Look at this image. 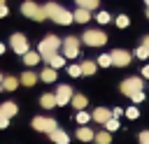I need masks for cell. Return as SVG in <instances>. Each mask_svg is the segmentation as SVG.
Instances as JSON below:
<instances>
[{"mask_svg": "<svg viewBox=\"0 0 149 144\" xmlns=\"http://www.w3.org/2000/svg\"><path fill=\"white\" fill-rule=\"evenodd\" d=\"M95 135H93V130L91 128H86V125H81L79 130H77V139H81V142H91Z\"/></svg>", "mask_w": 149, "mask_h": 144, "instance_id": "cell-18", "label": "cell"}, {"mask_svg": "<svg viewBox=\"0 0 149 144\" xmlns=\"http://www.w3.org/2000/svg\"><path fill=\"white\" fill-rule=\"evenodd\" d=\"M91 118H93L95 123H107V121L112 118V111H109V109H105V107H98V109H93Z\"/></svg>", "mask_w": 149, "mask_h": 144, "instance_id": "cell-11", "label": "cell"}, {"mask_svg": "<svg viewBox=\"0 0 149 144\" xmlns=\"http://www.w3.org/2000/svg\"><path fill=\"white\" fill-rule=\"evenodd\" d=\"M9 44H12V49H14L19 56H23L26 51H30V49H28V39H26V35H21V33H14V35L9 37Z\"/></svg>", "mask_w": 149, "mask_h": 144, "instance_id": "cell-7", "label": "cell"}, {"mask_svg": "<svg viewBox=\"0 0 149 144\" xmlns=\"http://www.w3.org/2000/svg\"><path fill=\"white\" fill-rule=\"evenodd\" d=\"M74 2H77V7H84V9H95L100 0H74Z\"/></svg>", "mask_w": 149, "mask_h": 144, "instance_id": "cell-25", "label": "cell"}, {"mask_svg": "<svg viewBox=\"0 0 149 144\" xmlns=\"http://www.w3.org/2000/svg\"><path fill=\"white\" fill-rule=\"evenodd\" d=\"M0 84H2V74H0Z\"/></svg>", "mask_w": 149, "mask_h": 144, "instance_id": "cell-44", "label": "cell"}, {"mask_svg": "<svg viewBox=\"0 0 149 144\" xmlns=\"http://www.w3.org/2000/svg\"><path fill=\"white\" fill-rule=\"evenodd\" d=\"M144 2H147V7H149V0H144Z\"/></svg>", "mask_w": 149, "mask_h": 144, "instance_id": "cell-45", "label": "cell"}, {"mask_svg": "<svg viewBox=\"0 0 149 144\" xmlns=\"http://www.w3.org/2000/svg\"><path fill=\"white\" fill-rule=\"evenodd\" d=\"M109 21H112L109 12H100V14H98V23H109Z\"/></svg>", "mask_w": 149, "mask_h": 144, "instance_id": "cell-32", "label": "cell"}, {"mask_svg": "<svg viewBox=\"0 0 149 144\" xmlns=\"http://www.w3.org/2000/svg\"><path fill=\"white\" fill-rule=\"evenodd\" d=\"M121 114H123V109H119V107H116V109L112 111V116H114V118H116V116H121Z\"/></svg>", "mask_w": 149, "mask_h": 144, "instance_id": "cell-38", "label": "cell"}, {"mask_svg": "<svg viewBox=\"0 0 149 144\" xmlns=\"http://www.w3.org/2000/svg\"><path fill=\"white\" fill-rule=\"evenodd\" d=\"M40 79L47 81V84H54V81H56V70H54V67H44V70L40 72Z\"/></svg>", "mask_w": 149, "mask_h": 144, "instance_id": "cell-17", "label": "cell"}, {"mask_svg": "<svg viewBox=\"0 0 149 144\" xmlns=\"http://www.w3.org/2000/svg\"><path fill=\"white\" fill-rule=\"evenodd\" d=\"M61 46H63V39H58L56 35H47V37L40 42V46H37V49H40V56H42L44 60H49V58H51Z\"/></svg>", "mask_w": 149, "mask_h": 144, "instance_id": "cell-2", "label": "cell"}, {"mask_svg": "<svg viewBox=\"0 0 149 144\" xmlns=\"http://www.w3.org/2000/svg\"><path fill=\"white\" fill-rule=\"evenodd\" d=\"M130 100H133V102H142V100H144V93H142V91H135V93L130 95Z\"/></svg>", "mask_w": 149, "mask_h": 144, "instance_id": "cell-34", "label": "cell"}, {"mask_svg": "<svg viewBox=\"0 0 149 144\" xmlns=\"http://www.w3.org/2000/svg\"><path fill=\"white\" fill-rule=\"evenodd\" d=\"M128 23H130V21H128V16H126V14L116 16V26H119V28H128Z\"/></svg>", "mask_w": 149, "mask_h": 144, "instance_id": "cell-29", "label": "cell"}, {"mask_svg": "<svg viewBox=\"0 0 149 144\" xmlns=\"http://www.w3.org/2000/svg\"><path fill=\"white\" fill-rule=\"evenodd\" d=\"M0 5H5V0H0Z\"/></svg>", "mask_w": 149, "mask_h": 144, "instance_id": "cell-42", "label": "cell"}, {"mask_svg": "<svg viewBox=\"0 0 149 144\" xmlns=\"http://www.w3.org/2000/svg\"><path fill=\"white\" fill-rule=\"evenodd\" d=\"M19 86V79L16 77H2V88L5 91H14Z\"/></svg>", "mask_w": 149, "mask_h": 144, "instance_id": "cell-22", "label": "cell"}, {"mask_svg": "<svg viewBox=\"0 0 149 144\" xmlns=\"http://www.w3.org/2000/svg\"><path fill=\"white\" fill-rule=\"evenodd\" d=\"M126 116H128V118H137V116H140L137 107H128V109H126Z\"/></svg>", "mask_w": 149, "mask_h": 144, "instance_id": "cell-33", "label": "cell"}, {"mask_svg": "<svg viewBox=\"0 0 149 144\" xmlns=\"http://www.w3.org/2000/svg\"><path fill=\"white\" fill-rule=\"evenodd\" d=\"M42 60V56H40V51H26L23 53V63L28 65V67H33V65H37Z\"/></svg>", "mask_w": 149, "mask_h": 144, "instance_id": "cell-13", "label": "cell"}, {"mask_svg": "<svg viewBox=\"0 0 149 144\" xmlns=\"http://www.w3.org/2000/svg\"><path fill=\"white\" fill-rule=\"evenodd\" d=\"M47 63H49V67L58 70V67H63V65H65V56H58V53H54V56H51Z\"/></svg>", "mask_w": 149, "mask_h": 144, "instance_id": "cell-21", "label": "cell"}, {"mask_svg": "<svg viewBox=\"0 0 149 144\" xmlns=\"http://www.w3.org/2000/svg\"><path fill=\"white\" fill-rule=\"evenodd\" d=\"M95 67H98V65H95L93 60H84V63H81V74H93Z\"/></svg>", "mask_w": 149, "mask_h": 144, "instance_id": "cell-24", "label": "cell"}, {"mask_svg": "<svg viewBox=\"0 0 149 144\" xmlns=\"http://www.w3.org/2000/svg\"><path fill=\"white\" fill-rule=\"evenodd\" d=\"M142 77H147V79H149V65H144V67H142Z\"/></svg>", "mask_w": 149, "mask_h": 144, "instance_id": "cell-39", "label": "cell"}, {"mask_svg": "<svg viewBox=\"0 0 149 144\" xmlns=\"http://www.w3.org/2000/svg\"><path fill=\"white\" fill-rule=\"evenodd\" d=\"M21 12H23L28 19H35V21H44V19H47L44 7H37V5H35V2H30V0H26V2L21 5Z\"/></svg>", "mask_w": 149, "mask_h": 144, "instance_id": "cell-3", "label": "cell"}, {"mask_svg": "<svg viewBox=\"0 0 149 144\" xmlns=\"http://www.w3.org/2000/svg\"><path fill=\"white\" fill-rule=\"evenodd\" d=\"M135 56H137V58H142V60H144V58H149V49H147V46H144V44H142V46H140V49H137V51H135Z\"/></svg>", "mask_w": 149, "mask_h": 144, "instance_id": "cell-31", "label": "cell"}, {"mask_svg": "<svg viewBox=\"0 0 149 144\" xmlns=\"http://www.w3.org/2000/svg\"><path fill=\"white\" fill-rule=\"evenodd\" d=\"M72 16H74V21H77V23H86V21L91 19V9H84V7H79V9L72 14Z\"/></svg>", "mask_w": 149, "mask_h": 144, "instance_id": "cell-16", "label": "cell"}, {"mask_svg": "<svg viewBox=\"0 0 149 144\" xmlns=\"http://www.w3.org/2000/svg\"><path fill=\"white\" fill-rule=\"evenodd\" d=\"M105 130H107V132H114V130H119V121H116V118L112 116V118H109V121L105 123Z\"/></svg>", "mask_w": 149, "mask_h": 144, "instance_id": "cell-28", "label": "cell"}, {"mask_svg": "<svg viewBox=\"0 0 149 144\" xmlns=\"http://www.w3.org/2000/svg\"><path fill=\"white\" fill-rule=\"evenodd\" d=\"M68 74H70V77H79V74H81V65H70V67H68Z\"/></svg>", "mask_w": 149, "mask_h": 144, "instance_id": "cell-30", "label": "cell"}, {"mask_svg": "<svg viewBox=\"0 0 149 144\" xmlns=\"http://www.w3.org/2000/svg\"><path fill=\"white\" fill-rule=\"evenodd\" d=\"M7 125H9V118H7V116H2V114H0V128H7Z\"/></svg>", "mask_w": 149, "mask_h": 144, "instance_id": "cell-36", "label": "cell"}, {"mask_svg": "<svg viewBox=\"0 0 149 144\" xmlns=\"http://www.w3.org/2000/svg\"><path fill=\"white\" fill-rule=\"evenodd\" d=\"M81 39H84V44H88V46H102V44L107 42V35H105L102 30H86Z\"/></svg>", "mask_w": 149, "mask_h": 144, "instance_id": "cell-4", "label": "cell"}, {"mask_svg": "<svg viewBox=\"0 0 149 144\" xmlns=\"http://www.w3.org/2000/svg\"><path fill=\"white\" fill-rule=\"evenodd\" d=\"M0 114L7 116V118H12V116L19 114V107H16L14 102H2V105H0Z\"/></svg>", "mask_w": 149, "mask_h": 144, "instance_id": "cell-12", "label": "cell"}, {"mask_svg": "<svg viewBox=\"0 0 149 144\" xmlns=\"http://www.w3.org/2000/svg\"><path fill=\"white\" fill-rule=\"evenodd\" d=\"M79 53V39L77 37H65L63 39V56L65 58H74Z\"/></svg>", "mask_w": 149, "mask_h": 144, "instance_id": "cell-8", "label": "cell"}, {"mask_svg": "<svg viewBox=\"0 0 149 144\" xmlns=\"http://www.w3.org/2000/svg\"><path fill=\"white\" fill-rule=\"evenodd\" d=\"M109 56H112V65H116V67H126L130 63V53L123 49H114Z\"/></svg>", "mask_w": 149, "mask_h": 144, "instance_id": "cell-10", "label": "cell"}, {"mask_svg": "<svg viewBox=\"0 0 149 144\" xmlns=\"http://www.w3.org/2000/svg\"><path fill=\"white\" fill-rule=\"evenodd\" d=\"M72 88L70 86H65V84H61L58 88H56V107H63V105H68L70 100H72Z\"/></svg>", "mask_w": 149, "mask_h": 144, "instance_id": "cell-9", "label": "cell"}, {"mask_svg": "<svg viewBox=\"0 0 149 144\" xmlns=\"http://www.w3.org/2000/svg\"><path fill=\"white\" fill-rule=\"evenodd\" d=\"M98 65H100V67H109V65H112V56H109V53H102V56L98 58Z\"/></svg>", "mask_w": 149, "mask_h": 144, "instance_id": "cell-27", "label": "cell"}, {"mask_svg": "<svg viewBox=\"0 0 149 144\" xmlns=\"http://www.w3.org/2000/svg\"><path fill=\"white\" fill-rule=\"evenodd\" d=\"M44 12H47V19H54V21L61 23V26H70V23L74 21L72 12H68L65 7L56 5V2H47V5H44Z\"/></svg>", "mask_w": 149, "mask_h": 144, "instance_id": "cell-1", "label": "cell"}, {"mask_svg": "<svg viewBox=\"0 0 149 144\" xmlns=\"http://www.w3.org/2000/svg\"><path fill=\"white\" fill-rule=\"evenodd\" d=\"M33 128L40 130V132H54L58 125H56V118H49V116H35V118H33Z\"/></svg>", "mask_w": 149, "mask_h": 144, "instance_id": "cell-5", "label": "cell"}, {"mask_svg": "<svg viewBox=\"0 0 149 144\" xmlns=\"http://www.w3.org/2000/svg\"><path fill=\"white\" fill-rule=\"evenodd\" d=\"M93 139H95V144H109V142H112V137H109V132H107V130L95 132V137H93Z\"/></svg>", "mask_w": 149, "mask_h": 144, "instance_id": "cell-23", "label": "cell"}, {"mask_svg": "<svg viewBox=\"0 0 149 144\" xmlns=\"http://www.w3.org/2000/svg\"><path fill=\"white\" fill-rule=\"evenodd\" d=\"M40 105H42L44 109H51V107H56V93H44V95L40 98Z\"/></svg>", "mask_w": 149, "mask_h": 144, "instance_id": "cell-15", "label": "cell"}, {"mask_svg": "<svg viewBox=\"0 0 149 144\" xmlns=\"http://www.w3.org/2000/svg\"><path fill=\"white\" fill-rule=\"evenodd\" d=\"M140 144H149V130H142L140 132Z\"/></svg>", "mask_w": 149, "mask_h": 144, "instance_id": "cell-35", "label": "cell"}, {"mask_svg": "<svg viewBox=\"0 0 149 144\" xmlns=\"http://www.w3.org/2000/svg\"><path fill=\"white\" fill-rule=\"evenodd\" d=\"M2 53H5V44L0 42V56H2Z\"/></svg>", "mask_w": 149, "mask_h": 144, "instance_id": "cell-41", "label": "cell"}, {"mask_svg": "<svg viewBox=\"0 0 149 144\" xmlns=\"http://www.w3.org/2000/svg\"><path fill=\"white\" fill-rule=\"evenodd\" d=\"M19 81H21L23 86H35V81H37V74L28 70V72H23V74H21V79H19Z\"/></svg>", "mask_w": 149, "mask_h": 144, "instance_id": "cell-19", "label": "cell"}, {"mask_svg": "<svg viewBox=\"0 0 149 144\" xmlns=\"http://www.w3.org/2000/svg\"><path fill=\"white\" fill-rule=\"evenodd\" d=\"M7 14H9V9H7V7H5V5H0V19H5V16H7Z\"/></svg>", "mask_w": 149, "mask_h": 144, "instance_id": "cell-37", "label": "cell"}, {"mask_svg": "<svg viewBox=\"0 0 149 144\" xmlns=\"http://www.w3.org/2000/svg\"><path fill=\"white\" fill-rule=\"evenodd\" d=\"M142 44H144V46H147V49H149V35H147V37H144V39H142Z\"/></svg>", "mask_w": 149, "mask_h": 144, "instance_id": "cell-40", "label": "cell"}, {"mask_svg": "<svg viewBox=\"0 0 149 144\" xmlns=\"http://www.w3.org/2000/svg\"><path fill=\"white\" fill-rule=\"evenodd\" d=\"M51 135V142H56V144H68L70 142V137H68V132H63L61 128H56L54 132H49Z\"/></svg>", "mask_w": 149, "mask_h": 144, "instance_id": "cell-14", "label": "cell"}, {"mask_svg": "<svg viewBox=\"0 0 149 144\" xmlns=\"http://www.w3.org/2000/svg\"><path fill=\"white\" fill-rule=\"evenodd\" d=\"M74 121L84 125V123H88V121H91V114H86L84 109H79V111H77V116H74Z\"/></svg>", "mask_w": 149, "mask_h": 144, "instance_id": "cell-26", "label": "cell"}, {"mask_svg": "<svg viewBox=\"0 0 149 144\" xmlns=\"http://www.w3.org/2000/svg\"><path fill=\"white\" fill-rule=\"evenodd\" d=\"M70 102H72V105H74V109H77V111H79V109H84V107H86V105H88V100H86V98H84V95H81V93H74V95H72V100H70Z\"/></svg>", "mask_w": 149, "mask_h": 144, "instance_id": "cell-20", "label": "cell"}, {"mask_svg": "<svg viewBox=\"0 0 149 144\" xmlns=\"http://www.w3.org/2000/svg\"><path fill=\"white\" fill-rule=\"evenodd\" d=\"M147 16H149V7H147Z\"/></svg>", "mask_w": 149, "mask_h": 144, "instance_id": "cell-43", "label": "cell"}, {"mask_svg": "<svg viewBox=\"0 0 149 144\" xmlns=\"http://www.w3.org/2000/svg\"><path fill=\"white\" fill-rule=\"evenodd\" d=\"M142 86H144V81H142L140 77H130V79H123V81H121V93L130 98L135 91H142Z\"/></svg>", "mask_w": 149, "mask_h": 144, "instance_id": "cell-6", "label": "cell"}, {"mask_svg": "<svg viewBox=\"0 0 149 144\" xmlns=\"http://www.w3.org/2000/svg\"><path fill=\"white\" fill-rule=\"evenodd\" d=\"M0 88H2V84H0Z\"/></svg>", "mask_w": 149, "mask_h": 144, "instance_id": "cell-46", "label": "cell"}]
</instances>
